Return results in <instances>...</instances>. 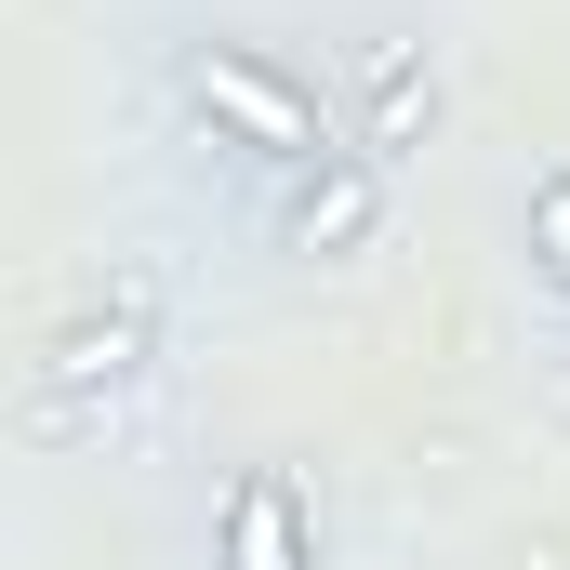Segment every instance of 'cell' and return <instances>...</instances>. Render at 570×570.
I'll list each match as a JSON object with an SVG mask.
<instances>
[{"instance_id": "4", "label": "cell", "mask_w": 570, "mask_h": 570, "mask_svg": "<svg viewBox=\"0 0 570 570\" xmlns=\"http://www.w3.org/2000/svg\"><path fill=\"white\" fill-rule=\"evenodd\" d=\"M531 253L570 279V186H544V213H531Z\"/></svg>"}, {"instance_id": "2", "label": "cell", "mask_w": 570, "mask_h": 570, "mask_svg": "<svg viewBox=\"0 0 570 570\" xmlns=\"http://www.w3.org/2000/svg\"><path fill=\"white\" fill-rule=\"evenodd\" d=\"M226 570H305V531H292L279 478H239V504H226Z\"/></svg>"}, {"instance_id": "3", "label": "cell", "mask_w": 570, "mask_h": 570, "mask_svg": "<svg viewBox=\"0 0 570 570\" xmlns=\"http://www.w3.org/2000/svg\"><path fill=\"white\" fill-rule=\"evenodd\" d=\"M358 226H372V173H332V186H305V213H292L305 253H345Z\"/></svg>"}, {"instance_id": "1", "label": "cell", "mask_w": 570, "mask_h": 570, "mask_svg": "<svg viewBox=\"0 0 570 570\" xmlns=\"http://www.w3.org/2000/svg\"><path fill=\"white\" fill-rule=\"evenodd\" d=\"M186 94H199L239 146H266V159H305V146H318V107L292 94L279 67H253V53H199V67H186Z\"/></svg>"}]
</instances>
